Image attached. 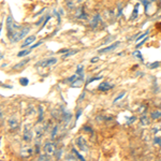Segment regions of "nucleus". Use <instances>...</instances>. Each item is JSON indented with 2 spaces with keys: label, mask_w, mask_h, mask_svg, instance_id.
Listing matches in <instances>:
<instances>
[{
  "label": "nucleus",
  "mask_w": 161,
  "mask_h": 161,
  "mask_svg": "<svg viewBox=\"0 0 161 161\" xmlns=\"http://www.w3.org/2000/svg\"><path fill=\"white\" fill-rule=\"evenodd\" d=\"M125 95H126V92H125V91H123V92H121V93H119V95L117 96V97H116V98H115V99H114V101H113V102H114V103H116V102H118V101H119V100H120V99H121V98H124V97H125Z\"/></svg>",
  "instance_id": "23"
},
{
  "label": "nucleus",
  "mask_w": 161,
  "mask_h": 161,
  "mask_svg": "<svg viewBox=\"0 0 161 161\" xmlns=\"http://www.w3.org/2000/svg\"><path fill=\"white\" fill-rule=\"evenodd\" d=\"M161 117V112H152V119H158Z\"/></svg>",
  "instance_id": "19"
},
{
  "label": "nucleus",
  "mask_w": 161,
  "mask_h": 161,
  "mask_svg": "<svg viewBox=\"0 0 161 161\" xmlns=\"http://www.w3.org/2000/svg\"><path fill=\"white\" fill-rule=\"evenodd\" d=\"M39 121L43 120V107L42 106H39Z\"/></svg>",
  "instance_id": "21"
},
{
  "label": "nucleus",
  "mask_w": 161,
  "mask_h": 161,
  "mask_svg": "<svg viewBox=\"0 0 161 161\" xmlns=\"http://www.w3.org/2000/svg\"><path fill=\"white\" fill-rule=\"evenodd\" d=\"M85 95H86V93H85V91H84V92L82 93V95L80 96V98H79V101H83V99H84V98H85Z\"/></svg>",
  "instance_id": "34"
},
{
  "label": "nucleus",
  "mask_w": 161,
  "mask_h": 161,
  "mask_svg": "<svg viewBox=\"0 0 161 161\" xmlns=\"http://www.w3.org/2000/svg\"><path fill=\"white\" fill-rule=\"evenodd\" d=\"M72 152H73V154H75V155H76V157H77V158H79V159H80V160H84V157H83V156H82V155H80V152H77V150H76V149H75V148H73V149H72Z\"/></svg>",
  "instance_id": "27"
},
{
  "label": "nucleus",
  "mask_w": 161,
  "mask_h": 161,
  "mask_svg": "<svg viewBox=\"0 0 161 161\" xmlns=\"http://www.w3.org/2000/svg\"><path fill=\"white\" fill-rule=\"evenodd\" d=\"M29 61V58H27V59H25V60H23V61H20V62H18V63L16 64V66H14V69H20V68H23V67L25 66L27 62Z\"/></svg>",
  "instance_id": "14"
},
{
  "label": "nucleus",
  "mask_w": 161,
  "mask_h": 161,
  "mask_svg": "<svg viewBox=\"0 0 161 161\" xmlns=\"http://www.w3.org/2000/svg\"><path fill=\"white\" fill-rule=\"evenodd\" d=\"M152 1H156V0H152Z\"/></svg>",
  "instance_id": "41"
},
{
  "label": "nucleus",
  "mask_w": 161,
  "mask_h": 161,
  "mask_svg": "<svg viewBox=\"0 0 161 161\" xmlns=\"http://www.w3.org/2000/svg\"><path fill=\"white\" fill-rule=\"evenodd\" d=\"M30 28L29 27H24L23 29L20 30H16L14 33L10 37V40H11V42H18L19 40H22L24 37H26V35H27L28 32H29Z\"/></svg>",
  "instance_id": "1"
},
{
  "label": "nucleus",
  "mask_w": 161,
  "mask_h": 161,
  "mask_svg": "<svg viewBox=\"0 0 161 161\" xmlns=\"http://www.w3.org/2000/svg\"><path fill=\"white\" fill-rule=\"evenodd\" d=\"M43 18H44V17H42V18H41L40 20H39V22L37 23V25H40V24H41V23H42V22H43Z\"/></svg>",
  "instance_id": "38"
},
{
  "label": "nucleus",
  "mask_w": 161,
  "mask_h": 161,
  "mask_svg": "<svg viewBox=\"0 0 161 161\" xmlns=\"http://www.w3.org/2000/svg\"><path fill=\"white\" fill-rule=\"evenodd\" d=\"M19 83L23 85V86H27L28 83H29V80H28L27 77H23V79L19 80Z\"/></svg>",
  "instance_id": "24"
},
{
  "label": "nucleus",
  "mask_w": 161,
  "mask_h": 161,
  "mask_svg": "<svg viewBox=\"0 0 161 161\" xmlns=\"http://www.w3.org/2000/svg\"><path fill=\"white\" fill-rule=\"evenodd\" d=\"M84 66H82V64H80L79 67H77V69H76V74L77 75H83L84 74Z\"/></svg>",
  "instance_id": "18"
},
{
  "label": "nucleus",
  "mask_w": 161,
  "mask_h": 161,
  "mask_svg": "<svg viewBox=\"0 0 161 161\" xmlns=\"http://www.w3.org/2000/svg\"><path fill=\"white\" fill-rule=\"evenodd\" d=\"M48 157H50V156H47V155H41L40 158H39V160H47Z\"/></svg>",
  "instance_id": "32"
},
{
  "label": "nucleus",
  "mask_w": 161,
  "mask_h": 161,
  "mask_svg": "<svg viewBox=\"0 0 161 161\" xmlns=\"http://www.w3.org/2000/svg\"><path fill=\"white\" fill-rule=\"evenodd\" d=\"M76 79H77V74H74V75H72V76L69 77V79H68V82H69V83H73Z\"/></svg>",
  "instance_id": "30"
},
{
  "label": "nucleus",
  "mask_w": 161,
  "mask_h": 161,
  "mask_svg": "<svg viewBox=\"0 0 161 161\" xmlns=\"http://www.w3.org/2000/svg\"><path fill=\"white\" fill-rule=\"evenodd\" d=\"M17 29H19V27L15 25L12 15H9V16L7 17V30H8V36H9V38L11 37Z\"/></svg>",
  "instance_id": "2"
},
{
  "label": "nucleus",
  "mask_w": 161,
  "mask_h": 161,
  "mask_svg": "<svg viewBox=\"0 0 161 161\" xmlns=\"http://www.w3.org/2000/svg\"><path fill=\"white\" fill-rule=\"evenodd\" d=\"M57 62V59L56 58H50V59H45L43 61H40L38 63H36L37 67H50V66H53Z\"/></svg>",
  "instance_id": "5"
},
{
  "label": "nucleus",
  "mask_w": 161,
  "mask_h": 161,
  "mask_svg": "<svg viewBox=\"0 0 161 161\" xmlns=\"http://www.w3.org/2000/svg\"><path fill=\"white\" fill-rule=\"evenodd\" d=\"M9 125L12 129H16L18 127V121L15 119V117H11L9 119Z\"/></svg>",
  "instance_id": "13"
},
{
  "label": "nucleus",
  "mask_w": 161,
  "mask_h": 161,
  "mask_svg": "<svg viewBox=\"0 0 161 161\" xmlns=\"http://www.w3.org/2000/svg\"><path fill=\"white\" fill-rule=\"evenodd\" d=\"M35 40H36V37H35V36H30V37H28V38L24 41V43L22 44V48H24V47H26V46L29 45V44L33 43V42H35Z\"/></svg>",
  "instance_id": "12"
},
{
  "label": "nucleus",
  "mask_w": 161,
  "mask_h": 161,
  "mask_svg": "<svg viewBox=\"0 0 161 161\" xmlns=\"http://www.w3.org/2000/svg\"><path fill=\"white\" fill-rule=\"evenodd\" d=\"M140 120H141V124H142V126H146V125H148V123H149L148 118H147L146 116H142Z\"/></svg>",
  "instance_id": "17"
},
{
  "label": "nucleus",
  "mask_w": 161,
  "mask_h": 161,
  "mask_svg": "<svg viewBox=\"0 0 161 161\" xmlns=\"http://www.w3.org/2000/svg\"><path fill=\"white\" fill-rule=\"evenodd\" d=\"M50 18H51V16H47V17H46V18H45V20H44V23H43V25L41 26V29H43V28L45 27V25L47 24V22H48V20H50Z\"/></svg>",
  "instance_id": "31"
},
{
  "label": "nucleus",
  "mask_w": 161,
  "mask_h": 161,
  "mask_svg": "<svg viewBox=\"0 0 161 161\" xmlns=\"http://www.w3.org/2000/svg\"><path fill=\"white\" fill-rule=\"evenodd\" d=\"M75 16L77 17V18H86L87 17V15H86V13H85V11H84V8L83 7H80L79 10L76 11V13H75Z\"/></svg>",
  "instance_id": "11"
},
{
  "label": "nucleus",
  "mask_w": 161,
  "mask_h": 161,
  "mask_svg": "<svg viewBox=\"0 0 161 161\" xmlns=\"http://www.w3.org/2000/svg\"><path fill=\"white\" fill-rule=\"evenodd\" d=\"M32 152L33 149L30 146H25L24 148H22V150H20V156L24 158H29L32 155Z\"/></svg>",
  "instance_id": "8"
},
{
  "label": "nucleus",
  "mask_w": 161,
  "mask_h": 161,
  "mask_svg": "<svg viewBox=\"0 0 161 161\" xmlns=\"http://www.w3.org/2000/svg\"><path fill=\"white\" fill-rule=\"evenodd\" d=\"M149 33V30H147V31H145V33H143V35H141V36H139V37H137L136 39H135V41L137 42V41H140V40H142L143 38H146V36L148 35Z\"/></svg>",
  "instance_id": "26"
},
{
  "label": "nucleus",
  "mask_w": 161,
  "mask_h": 161,
  "mask_svg": "<svg viewBox=\"0 0 161 161\" xmlns=\"http://www.w3.org/2000/svg\"><path fill=\"white\" fill-rule=\"evenodd\" d=\"M43 150L44 152H45V155L47 156H53L55 155V144H54L53 142H46L45 144H44V147H43Z\"/></svg>",
  "instance_id": "3"
},
{
  "label": "nucleus",
  "mask_w": 161,
  "mask_h": 161,
  "mask_svg": "<svg viewBox=\"0 0 161 161\" xmlns=\"http://www.w3.org/2000/svg\"><path fill=\"white\" fill-rule=\"evenodd\" d=\"M98 60H99V57H96V58H92L91 60H90V62H91V63H95V62H97Z\"/></svg>",
  "instance_id": "35"
},
{
  "label": "nucleus",
  "mask_w": 161,
  "mask_h": 161,
  "mask_svg": "<svg viewBox=\"0 0 161 161\" xmlns=\"http://www.w3.org/2000/svg\"><path fill=\"white\" fill-rule=\"evenodd\" d=\"M159 62L158 61H156V62H152V63H148L147 64V67H148L149 69H156V68H158L159 67Z\"/></svg>",
  "instance_id": "20"
},
{
  "label": "nucleus",
  "mask_w": 161,
  "mask_h": 161,
  "mask_svg": "<svg viewBox=\"0 0 161 161\" xmlns=\"http://www.w3.org/2000/svg\"><path fill=\"white\" fill-rule=\"evenodd\" d=\"M135 120H136V117H135V116H131V117L129 118L128 120H127V124H128V125H131L132 123H134Z\"/></svg>",
  "instance_id": "29"
},
{
  "label": "nucleus",
  "mask_w": 161,
  "mask_h": 161,
  "mask_svg": "<svg viewBox=\"0 0 161 161\" xmlns=\"http://www.w3.org/2000/svg\"><path fill=\"white\" fill-rule=\"evenodd\" d=\"M119 43H120V42L118 41V42L113 43L112 45H108V46H106V47H104V48H101V50H99V53L100 54H105V53H108V52H112L119 45Z\"/></svg>",
  "instance_id": "7"
},
{
  "label": "nucleus",
  "mask_w": 161,
  "mask_h": 161,
  "mask_svg": "<svg viewBox=\"0 0 161 161\" xmlns=\"http://www.w3.org/2000/svg\"><path fill=\"white\" fill-rule=\"evenodd\" d=\"M139 6H140L139 3H136V4H135V8H134L133 13H132L131 19H134V18H136V17H137V13H139Z\"/></svg>",
  "instance_id": "16"
},
{
  "label": "nucleus",
  "mask_w": 161,
  "mask_h": 161,
  "mask_svg": "<svg viewBox=\"0 0 161 161\" xmlns=\"http://www.w3.org/2000/svg\"><path fill=\"white\" fill-rule=\"evenodd\" d=\"M146 41H147V38H144V40H143V41H142V42H140L139 44H137V45H136V47H140V46H141V45H142V44H144L145 42H146Z\"/></svg>",
  "instance_id": "33"
},
{
  "label": "nucleus",
  "mask_w": 161,
  "mask_h": 161,
  "mask_svg": "<svg viewBox=\"0 0 161 161\" xmlns=\"http://www.w3.org/2000/svg\"><path fill=\"white\" fill-rule=\"evenodd\" d=\"M100 20H101V15L99 13H97V14H95V16L92 17L91 22H90V26H91L92 28H96L98 26V24L100 23Z\"/></svg>",
  "instance_id": "9"
},
{
  "label": "nucleus",
  "mask_w": 161,
  "mask_h": 161,
  "mask_svg": "<svg viewBox=\"0 0 161 161\" xmlns=\"http://www.w3.org/2000/svg\"><path fill=\"white\" fill-rule=\"evenodd\" d=\"M159 144H160V145H161V139H160V142H159Z\"/></svg>",
  "instance_id": "40"
},
{
  "label": "nucleus",
  "mask_w": 161,
  "mask_h": 161,
  "mask_svg": "<svg viewBox=\"0 0 161 161\" xmlns=\"http://www.w3.org/2000/svg\"><path fill=\"white\" fill-rule=\"evenodd\" d=\"M80 114H82V110H80L79 112H77V114H76V120L80 118Z\"/></svg>",
  "instance_id": "37"
},
{
  "label": "nucleus",
  "mask_w": 161,
  "mask_h": 161,
  "mask_svg": "<svg viewBox=\"0 0 161 161\" xmlns=\"http://www.w3.org/2000/svg\"><path fill=\"white\" fill-rule=\"evenodd\" d=\"M113 86L110 85V83L108 82H103V83H100L99 87H98V89L101 90V91H107L110 88H112Z\"/></svg>",
  "instance_id": "10"
},
{
  "label": "nucleus",
  "mask_w": 161,
  "mask_h": 161,
  "mask_svg": "<svg viewBox=\"0 0 161 161\" xmlns=\"http://www.w3.org/2000/svg\"><path fill=\"white\" fill-rule=\"evenodd\" d=\"M23 139L26 142H30L32 140V130L29 125H25L24 127V134H23Z\"/></svg>",
  "instance_id": "4"
},
{
  "label": "nucleus",
  "mask_w": 161,
  "mask_h": 161,
  "mask_svg": "<svg viewBox=\"0 0 161 161\" xmlns=\"http://www.w3.org/2000/svg\"><path fill=\"white\" fill-rule=\"evenodd\" d=\"M41 43H42V42H38V43H36V44H33V45H32V46H31V47H30V48H32V50H33V48H35V47H37V46H39V45H41Z\"/></svg>",
  "instance_id": "36"
},
{
  "label": "nucleus",
  "mask_w": 161,
  "mask_h": 161,
  "mask_svg": "<svg viewBox=\"0 0 161 161\" xmlns=\"http://www.w3.org/2000/svg\"><path fill=\"white\" fill-rule=\"evenodd\" d=\"M32 51V48H28V50H23V51H20L18 54H17V57H24L26 55H28V54L30 53V52Z\"/></svg>",
  "instance_id": "15"
},
{
  "label": "nucleus",
  "mask_w": 161,
  "mask_h": 161,
  "mask_svg": "<svg viewBox=\"0 0 161 161\" xmlns=\"http://www.w3.org/2000/svg\"><path fill=\"white\" fill-rule=\"evenodd\" d=\"M76 144H77V146H79L80 148V150H82V152H86V150L88 149L86 140L84 139V136H80V137H77V140H76Z\"/></svg>",
  "instance_id": "6"
},
{
  "label": "nucleus",
  "mask_w": 161,
  "mask_h": 161,
  "mask_svg": "<svg viewBox=\"0 0 161 161\" xmlns=\"http://www.w3.org/2000/svg\"><path fill=\"white\" fill-rule=\"evenodd\" d=\"M57 130H58V126H55V127H54V129H53V131H52V139H54V137L56 136Z\"/></svg>",
  "instance_id": "28"
},
{
  "label": "nucleus",
  "mask_w": 161,
  "mask_h": 161,
  "mask_svg": "<svg viewBox=\"0 0 161 161\" xmlns=\"http://www.w3.org/2000/svg\"><path fill=\"white\" fill-rule=\"evenodd\" d=\"M75 53H77V51H71V52L68 51L66 54H63V55H62V58H67V57H70V56L74 55Z\"/></svg>",
  "instance_id": "22"
},
{
  "label": "nucleus",
  "mask_w": 161,
  "mask_h": 161,
  "mask_svg": "<svg viewBox=\"0 0 161 161\" xmlns=\"http://www.w3.org/2000/svg\"><path fill=\"white\" fill-rule=\"evenodd\" d=\"M2 56H3V55H2V54H0V60H1V58H2Z\"/></svg>",
  "instance_id": "39"
},
{
  "label": "nucleus",
  "mask_w": 161,
  "mask_h": 161,
  "mask_svg": "<svg viewBox=\"0 0 161 161\" xmlns=\"http://www.w3.org/2000/svg\"><path fill=\"white\" fill-rule=\"evenodd\" d=\"M132 55L137 57V58L141 59V60H143V56H142V54H141V52H140V51H134L133 53H132Z\"/></svg>",
  "instance_id": "25"
}]
</instances>
